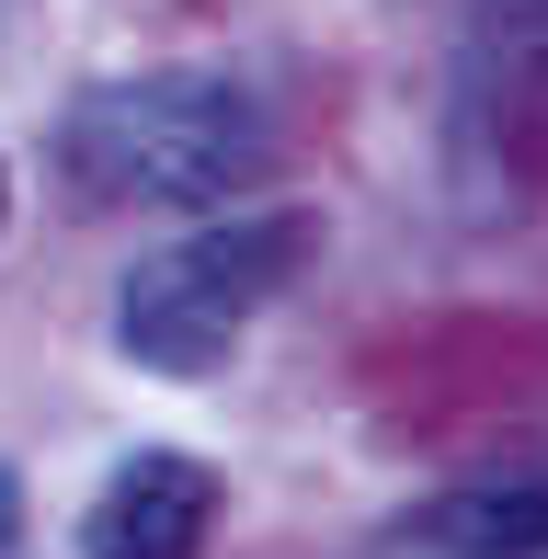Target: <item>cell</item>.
<instances>
[{"mask_svg":"<svg viewBox=\"0 0 548 559\" xmlns=\"http://www.w3.org/2000/svg\"><path fill=\"white\" fill-rule=\"evenodd\" d=\"M58 171L104 206H229L274 171V115L217 69H138L92 81L58 115Z\"/></svg>","mask_w":548,"mask_h":559,"instance_id":"1","label":"cell"},{"mask_svg":"<svg viewBox=\"0 0 548 559\" xmlns=\"http://www.w3.org/2000/svg\"><path fill=\"white\" fill-rule=\"evenodd\" d=\"M309 240L320 228L297 206H263V217H206V228H183V240H160L148 263H127V286H115V343H127V366L217 377L240 354V332L297 286Z\"/></svg>","mask_w":548,"mask_h":559,"instance_id":"2","label":"cell"},{"mask_svg":"<svg viewBox=\"0 0 548 559\" xmlns=\"http://www.w3.org/2000/svg\"><path fill=\"white\" fill-rule=\"evenodd\" d=\"M81 548L92 559H206L217 548V468L183 445H148L92 491L81 514Z\"/></svg>","mask_w":548,"mask_h":559,"instance_id":"3","label":"cell"},{"mask_svg":"<svg viewBox=\"0 0 548 559\" xmlns=\"http://www.w3.org/2000/svg\"><path fill=\"white\" fill-rule=\"evenodd\" d=\"M366 559H548V479H468L389 514Z\"/></svg>","mask_w":548,"mask_h":559,"instance_id":"4","label":"cell"},{"mask_svg":"<svg viewBox=\"0 0 548 559\" xmlns=\"http://www.w3.org/2000/svg\"><path fill=\"white\" fill-rule=\"evenodd\" d=\"M12 537H23V479L0 468V548H12Z\"/></svg>","mask_w":548,"mask_h":559,"instance_id":"5","label":"cell"},{"mask_svg":"<svg viewBox=\"0 0 548 559\" xmlns=\"http://www.w3.org/2000/svg\"><path fill=\"white\" fill-rule=\"evenodd\" d=\"M0 228H12V171H0Z\"/></svg>","mask_w":548,"mask_h":559,"instance_id":"6","label":"cell"},{"mask_svg":"<svg viewBox=\"0 0 548 559\" xmlns=\"http://www.w3.org/2000/svg\"><path fill=\"white\" fill-rule=\"evenodd\" d=\"M526 12H537V0H526Z\"/></svg>","mask_w":548,"mask_h":559,"instance_id":"7","label":"cell"}]
</instances>
